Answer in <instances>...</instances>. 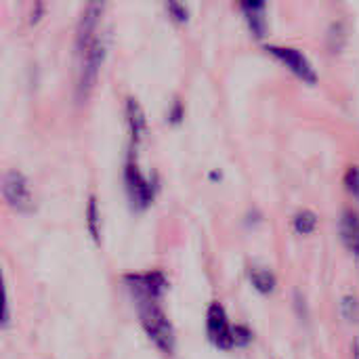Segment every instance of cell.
Returning a JSON list of instances; mask_svg holds the SVG:
<instances>
[{
  "label": "cell",
  "instance_id": "5bb4252c",
  "mask_svg": "<svg viewBox=\"0 0 359 359\" xmlns=\"http://www.w3.org/2000/svg\"><path fill=\"white\" fill-rule=\"evenodd\" d=\"M292 229L299 236H311L318 229V215L311 212V210H307V208L294 212V217H292Z\"/></svg>",
  "mask_w": 359,
  "mask_h": 359
},
{
  "label": "cell",
  "instance_id": "d6986e66",
  "mask_svg": "<svg viewBox=\"0 0 359 359\" xmlns=\"http://www.w3.org/2000/svg\"><path fill=\"white\" fill-rule=\"evenodd\" d=\"M343 183H345V189L359 200V166H349L345 177H343Z\"/></svg>",
  "mask_w": 359,
  "mask_h": 359
},
{
  "label": "cell",
  "instance_id": "9a60e30c",
  "mask_svg": "<svg viewBox=\"0 0 359 359\" xmlns=\"http://www.w3.org/2000/svg\"><path fill=\"white\" fill-rule=\"evenodd\" d=\"M341 316L349 324H359V299L355 294H345L341 299Z\"/></svg>",
  "mask_w": 359,
  "mask_h": 359
},
{
  "label": "cell",
  "instance_id": "30bf717a",
  "mask_svg": "<svg viewBox=\"0 0 359 359\" xmlns=\"http://www.w3.org/2000/svg\"><path fill=\"white\" fill-rule=\"evenodd\" d=\"M248 23V29L255 38H263L267 34V0H238Z\"/></svg>",
  "mask_w": 359,
  "mask_h": 359
},
{
  "label": "cell",
  "instance_id": "ac0fdd59",
  "mask_svg": "<svg viewBox=\"0 0 359 359\" xmlns=\"http://www.w3.org/2000/svg\"><path fill=\"white\" fill-rule=\"evenodd\" d=\"M166 11H168L170 19L177 23H185L189 19V8H187L185 0H166Z\"/></svg>",
  "mask_w": 359,
  "mask_h": 359
},
{
  "label": "cell",
  "instance_id": "8992f818",
  "mask_svg": "<svg viewBox=\"0 0 359 359\" xmlns=\"http://www.w3.org/2000/svg\"><path fill=\"white\" fill-rule=\"evenodd\" d=\"M267 55H271L278 63H282L294 78H299L307 86L318 84V72L313 63L307 59V55L297 46H284V44H267Z\"/></svg>",
  "mask_w": 359,
  "mask_h": 359
},
{
  "label": "cell",
  "instance_id": "7c38bea8",
  "mask_svg": "<svg viewBox=\"0 0 359 359\" xmlns=\"http://www.w3.org/2000/svg\"><path fill=\"white\" fill-rule=\"evenodd\" d=\"M248 280H250L252 288H255L259 294H263V297L273 294V292H276V288H278V278H276V273H273L271 269L263 267V265H255V267H250V271H248Z\"/></svg>",
  "mask_w": 359,
  "mask_h": 359
},
{
  "label": "cell",
  "instance_id": "8fae6325",
  "mask_svg": "<svg viewBox=\"0 0 359 359\" xmlns=\"http://www.w3.org/2000/svg\"><path fill=\"white\" fill-rule=\"evenodd\" d=\"M126 126H128V135H130V141L133 145L137 147L145 135H147V120H145V111L143 107L139 105L137 99H126Z\"/></svg>",
  "mask_w": 359,
  "mask_h": 359
},
{
  "label": "cell",
  "instance_id": "ba28073f",
  "mask_svg": "<svg viewBox=\"0 0 359 359\" xmlns=\"http://www.w3.org/2000/svg\"><path fill=\"white\" fill-rule=\"evenodd\" d=\"M111 0H86L76 27V50L84 48L101 34V23L107 15Z\"/></svg>",
  "mask_w": 359,
  "mask_h": 359
},
{
  "label": "cell",
  "instance_id": "277c9868",
  "mask_svg": "<svg viewBox=\"0 0 359 359\" xmlns=\"http://www.w3.org/2000/svg\"><path fill=\"white\" fill-rule=\"evenodd\" d=\"M0 194L6 202V206L19 215H29L36 210V198H34L29 179L21 170L4 172V177L0 181Z\"/></svg>",
  "mask_w": 359,
  "mask_h": 359
},
{
  "label": "cell",
  "instance_id": "ffe728a7",
  "mask_svg": "<svg viewBox=\"0 0 359 359\" xmlns=\"http://www.w3.org/2000/svg\"><path fill=\"white\" fill-rule=\"evenodd\" d=\"M292 305H294V311H297V316L305 322L307 320V311H309V307H307V301H305V297H303V292H294V297H292Z\"/></svg>",
  "mask_w": 359,
  "mask_h": 359
},
{
  "label": "cell",
  "instance_id": "5b68a950",
  "mask_svg": "<svg viewBox=\"0 0 359 359\" xmlns=\"http://www.w3.org/2000/svg\"><path fill=\"white\" fill-rule=\"evenodd\" d=\"M122 284L130 297V301L135 299H158L164 301L170 284L164 271L160 269H151V271H137V273H126L122 278Z\"/></svg>",
  "mask_w": 359,
  "mask_h": 359
},
{
  "label": "cell",
  "instance_id": "9c48e42d",
  "mask_svg": "<svg viewBox=\"0 0 359 359\" xmlns=\"http://www.w3.org/2000/svg\"><path fill=\"white\" fill-rule=\"evenodd\" d=\"M339 238L341 244L359 259V212L353 208H345L339 215Z\"/></svg>",
  "mask_w": 359,
  "mask_h": 359
},
{
  "label": "cell",
  "instance_id": "7402d4cb",
  "mask_svg": "<svg viewBox=\"0 0 359 359\" xmlns=\"http://www.w3.org/2000/svg\"><path fill=\"white\" fill-rule=\"evenodd\" d=\"M351 353H353V359H359V337L353 341V351Z\"/></svg>",
  "mask_w": 359,
  "mask_h": 359
},
{
  "label": "cell",
  "instance_id": "4fadbf2b",
  "mask_svg": "<svg viewBox=\"0 0 359 359\" xmlns=\"http://www.w3.org/2000/svg\"><path fill=\"white\" fill-rule=\"evenodd\" d=\"M84 221H86V229L90 240L101 246V210H99V202L95 196L88 198L86 202V210H84Z\"/></svg>",
  "mask_w": 359,
  "mask_h": 359
},
{
  "label": "cell",
  "instance_id": "2e32d148",
  "mask_svg": "<svg viewBox=\"0 0 359 359\" xmlns=\"http://www.w3.org/2000/svg\"><path fill=\"white\" fill-rule=\"evenodd\" d=\"M231 341H233V349H244V347H248L255 341V332L246 324H233Z\"/></svg>",
  "mask_w": 359,
  "mask_h": 359
},
{
  "label": "cell",
  "instance_id": "3957f363",
  "mask_svg": "<svg viewBox=\"0 0 359 359\" xmlns=\"http://www.w3.org/2000/svg\"><path fill=\"white\" fill-rule=\"evenodd\" d=\"M124 187H126V196L130 202V208L137 212L147 210L154 200H156V185L154 181L139 168L137 158L130 154L126 164H124Z\"/></svg>",
  "mask_w": 359,
  "mask_h": 359
},
{
  "label": "cell",
  "instance_id": "52a82bcc",
  "mask_svg": "<svg viewBox=\"0 0 359 359\" xmlns=\"http://www.w3.org/2000/svg\"><path fill=\"white\" fill-rule=\"evenodd\" d=\"M204 328H206V339L208 343L219 349V351H231L233 349V341H231V320L223 307V303L219 301H212L206 309V322H204Z\"/></svg>",
  "mask_w": 359,
  "mask_h": 359
},
{
  "label": "cell",
  "instance_id": "e0dca14e",
  "mask_svg": "<svg viewBox=\"0 0 359 359\" xmlns=\"http://www.w3.org/2000/svg\"><path fill=\"white\" fill-rule=\"evenodd\" d=\"M11 324V305H8V290L4 282V273L0 269V330H6Z\"/></svg>",
  "mask_w": 359,
  "mask_h": 359
},
{
  "label": "cell",
  "instance_id": "7a4b0ae2",
  "mask_svg": "<svg viewBox=\"0 0 359 359\" xmlns=\"http://www.w3.org/2000/svg\"><path fill=\"white\" fill-rule=\"evenodd\" d=\"M105 55H107V42L105 36L99 34L95 40H90L84 48L76 50L78 57V69H76V95L80 101L88 99L90 93L97 86L101 67L105 63Z\"/></svg>",
  "mask_w": 359,
  "mask_h": 359
},
{
  "label": "cell",
  "instance_id": "44dd1931",
  "mask_svg": "<svg viewBox=\"0 0 359 359\" xmlns=\"http://www.w3.org/2000/svg\"><path fill=\"white\" fill-rule=\"evenodd\" d=\"M170 116H172V120H175V122H179V120L183 118V107H181V103H177V105L172 107Z\"/></svg>",
  "mask_w": 359,
  "mask_h": 359
},
{
  "label": "cell",
  "instance_id": "6da1fadb",
  "mask_svg": "<svg viewBox=\"0 0 359 359\" xmlns=\"http://www.w3.org/2000/svg\"><path fill=\"white\" fill-rule=\"evenodd\" d=\"M133 305H135V311H137V318L141 322L145 337L156 345V349L170 355L177 347V334H175L170 318L164 311V301L135 299Z\"/></svg>",
  "mask_w": 359,
  "mask_h": 359
}]
</instances>
